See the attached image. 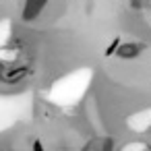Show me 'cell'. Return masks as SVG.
Here are the masks:
<instances>
[{
    "label": "cell",
    "instance_id": "cell-1",
    "mask_svg": "<svg viewBox=\"0 0 151 151\" xmlns=\"http://www.w3.org/2000/svg\"><path fill=\"white\" fill-rule=\"evenodd\" d=\"M25 75H27V66L6 68V73H4V81H6V83H19L21 79H25Z\"/></svg>",
    "mask_w": 151,
    "mask_h": 151
},
{
    "label": "cell",
    "instance_id": "cell-2",
    "mask_svg": "<svg viewBox=\"0 0 151 151\" xmlns=\"http://www.w3.org/2000/svg\"><path fill=\"white\" fill-rule=\"evenodd\" d=\"M139 50H141V48H139L137 44H122L116 54H118L120 58H134V56H139Z\"/></svg>",
    "mask_w": 151,
    "mask_h": 151
},
{
    "label": "cell",
    "instance_id": "cell-3",
    "mask_svg": "<svg viewBox=\"0 0 151 151\" xmlns=\"http://www.w3.org/2000/svg\"><path fill=\"white\" fill-rule=\"evenodd\" d=\"M33 151H44V145H42L40 141H35V143H33Z\"/></svg>",
    "mask_w": 151,
    "mask_h": 151
}]
</instances>
